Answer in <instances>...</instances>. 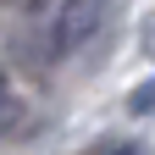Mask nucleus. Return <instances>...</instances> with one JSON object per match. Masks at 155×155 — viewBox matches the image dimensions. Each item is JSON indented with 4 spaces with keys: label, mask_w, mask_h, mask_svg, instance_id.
Returning a JSON list of instances; mask_svg holds the SVG:
<instances>
[{
    "label": "nucleus",
    "mask_w": 155,
    "mask_h": 155,
    "mask_svg": "<svg viewBox=\"0 0 155 155\" xmlns=\"http://www.w3.org/2000/svg\"><path fill=\"white\" fill-rule=\"evenodd\" d=\"M127 111H139V116H150V111H155V83H144V89H133V94H127Z\"/></svg>",
    "instance_id": "2"
},
{
    "label": "nucleus",
    "mask_w": 155,
    "mask_h": 155,
    "mask_svg": "<svg viewBox=\"0 0 155 155\" xmlns=\"http://www.w3.org/2000/svg\"><path fill=\"white\" fill-rule=\"evenodd\" d=\"M94 155H144L139 144H105V150H94Z\"/></svg>",
    "instance_id": "4"
},
{
    "label": "nucleus",
    "mask_w": 155,
    "mask_h": 155,
    "mask_svg": "<svg viewBox=\"0 0 155 155\" xmlns=\"http://www.w3.org/2000/svg\"><path fill=\"white\" fill-rule=\"evenodd\" d=\"M105 17V0H55L50 17H45V39H50V55H72L83 39H94V28H100Z\"/></svg>",
    "instance_id": "1"
},
{
    "label": "nucleus",
    "mask_w": 155,
    "mask_h": 155,
    "mask_svg": "<svg viewBox=\"0 0 155 155\" xmlns=\"http://www.w3.org/2000/svg\"><path fill=\"white\" fill-rule=\"evenodd\" d=\"M17 122V100H11V83H6V72H0V127H11Z\"/></svg>",
    "instance_id": "3"
}]
</instances>
